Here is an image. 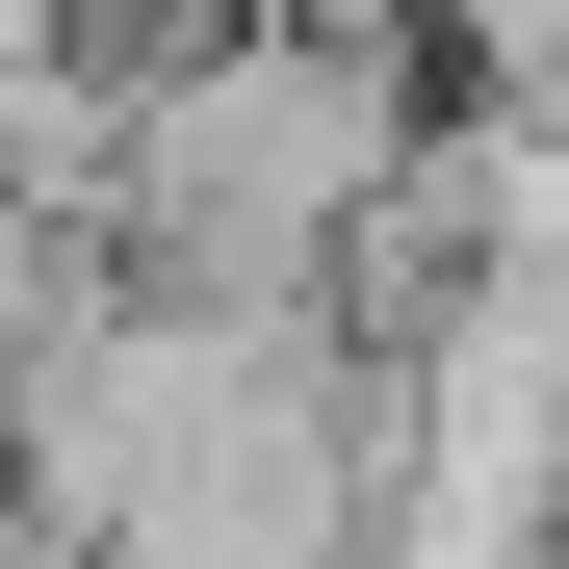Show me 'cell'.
<instances>
[{"label":"cell","instance_id":"7a4b0ae2","mask_svg":"<svg viewBox=\"0 0 569 569\" xmlns=\"http://www.w3.org/2000/svg\"><path fill=\"white\" fill-rule=\"evenodd\" d=\"M440 78L466 104H569V0H440Z\"/></svg>","mask_w":569,"mask_h":569},{"label":"cell","instance_id":"6da1fadb","mask_svg":"<svg viewBox=\"0 0 569 569\" xmlns=\"http://www.w3.org/2000/svg\"><path fill=\"white\" fill-rule=\"evenodd\" d=\"M440 104H466V78H440V27H389V0H259V27H156L104 233H130L156 284H233V311H362V233L415 208Z\"/></svg>","mask_w":569,"mask_h":569}]
</instances>
